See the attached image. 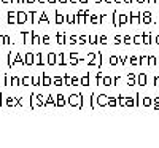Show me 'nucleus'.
I'll return each mask as SVG.
<instances>
[]
</instances>
